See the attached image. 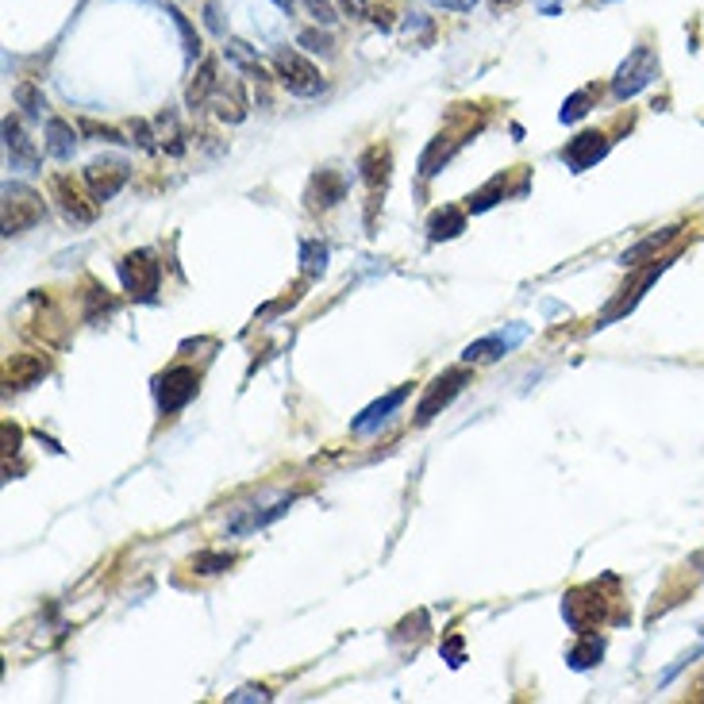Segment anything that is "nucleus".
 <instances>
[{"mask_svg":"<svg viewBox=\"0 0 704 704\" xmlns=\"http://www.w3.org/2000/svg\"><path fill=\"white\" fill-rule=\"evenodd\" d=\"M389 166H393V158L385 147H370V151L362 154V177H366V185L378 193L385 189V181H389Z\"/></svg>","mask_w":704,"mask_h":704,"instance_id":"nucleus-17","label":"nucleus"},{"mask_svg":"<svg viewBox=\"0 0 704 704\" xmlns=\"http://www.w3.org/2000/svg\"><path fill=\"white\" fill-rule=\"evenodd\" d=\"M116 312V301L108 297V289H101L97 281H89V293H85V320L97 324L101 316H112Z\"/></svg>","mask_w":704,"mask_h":704,"instance_id":"nucleus-21","label":"nucleus"},{"mask_svg":"<svg viewBox=\"0 0 704 704\" xmlns=\"http://www.w3.org/2000/svg\"><path fill=\"white\" fill-rule=\"evenodd\" d=\"M4 147H8V166L12 170H20V174H35L39 170V151L31 147V139L20 131V124L12 116L4 120Z\"/></svg>","mask_w":704,"mask_h":704,"instance_id":"nucleus-12","label":"nucleus"},{"mask_svg":"<svg viewBox=\"0 0 704 704\" xmlns=\"http://www.w3.org/2000/svg\"><path fill=\"white\" fill-rule=\"evenodd\" d=\"M43 197L31 193L27 185H8L4 189V235H24L27 227H35L43 220Z\"/></svg>","mask_w":704,"mask_h":704,"instance_id":"nucleus-4","label":"nucleus"},{"mask_svg":"<svg viewBox=\"0 0 704 704\" xmlns=\"http://www.w3.org/2000/svg\"><path fill=\"white\" fill-rule=\"evenodd\" d=\"M197 370H189V366H174V370H166V374H158L154 378V401L162 408V416H174L177 408H185V404L197 397Z\"/></svg>","mask_w":704,"mask_h":704,"instance_id":"nucleus-5","label":"nucleus"},{"mask_svg":"<svg viewBox=\"0 0 704 704\" xmlns=\"http://www.w3.org/2000/svg\"><path fill=\"white\" fill-rule=\"evenodd\" d=\"M335 4H339V12L351 16V20H370V16H374V4H370V0H335Z\"/></svg>","mask_w":704,"mask_h":704,"instance_id":"nucleus-31","label":"nucleus"},{"mask_svg":"<svg viewBox=\"0 0 704 704\" xmlns=\"http://www.w3.org/2000/svg\"><path fill=\"white\" fill-rule=\"evenodd\" d=\"M466 385H470V370H466V366L439 374V378L424 389V401L416 404V424H431V420H435V416H439V412H443V408H447Z\"/></svg>","mask_w":704,"mask_h":704,"instance_id":"nucleus-6","label":"nucleus"},{"mask_svg":"<svg viewBox=\"0 0 704 704\" xmlns=\"http://www.w3.org/2000/svg\"><path fill=\"white\" fill-rule=\"evenodd\" d=\"M231 566V554H197L193 558V570L197 574H224Z\"/></svg>","mask_w":704,"mask_h":704,"instance_id":"nucleus-28","label":"nucleus"},{"mask_svg":"<svg viewBox=\"0 0 704 704\" xmlns=\"http://www.w3.org/2000/svg\"><path fill=\"white\" fill-rule=\"evenodd\" d=\"M589 97H593V89H581V93H574L570 101L562 104V112H558V116H562V124H578L581 116L589 112V108H585V104H589Z\"/></svg>","mask_w":704,"mask_h":704,"instance_id":"nucleus-27","label":"nucleus"},{"mask_svg":"<svg viewBox=\"0 0 704 704\" xmlns=\"http://www.w3.org/2000/svg\"><path fill=\"white\" fill-rule=\"evenodd\" d=\"M435 8H443V12H474L478 8V0H428Z\"/></svg>","mask_w":704,"mask_h":704,"instance_id":"nucleus-33","label":"nucleus"},{"mask_svg":"<svg viewBox=\"0 0 704 704\" xmlns=\"http://www.w3.org/2000/svg\"><path fill=\"white\" fill-rule=\"evenodd\" d=\"M601 654H604V639H593V635H589L578 651H570V666H574V670H585V666H593Z\"/></svg>","mask_w":704,"mask_h":704,"instance_id":"nucleus-25","label":"nucleus"},{"mask_svg":"<svg viewBox=\"0 0 704 704\" xmlns=\"http://www.w3.org/2000/svg\"><path fill=\"white\" fill-rule=\"evenodd\" d=\"M593 4H604V0H593Z\"/></svg>","mask_w":704,"mask_h":704,"instance_id":"nucleus-39","label":"nucleus"},{"mask_svg":"<svg viewBox=\"0 0 704 704\" xmlns=\"http://www.w3.org/2000/svg\"><path fill=\"white\" fill-rule=\"evenodd\" d=\"M77 127H81L85 135H97L101 143H120V147H124V143H131V139H124V135H120L116 127H101V124H93V120H81Z\"/></svg>","mask_w":704,"mask_h":704,"instance_id":"nucleus-29","label":"nucleus"},{"mask_svg":"<svg viewBox=\"0 0 704 704\" xmlns=\"http://www.w3.org/2000/svg\"><path fill=\"white\" fill-rule=\"evenodd\" d=\"M212 108H216V116L227 120V124H239V120H247V101H243V93H239V85H231V93H227L224 85L212 93Z\"/></svg>","mask_w":704,"mask_h":704,"instance_id":"nucleus-16","label":"nucleus"},{"mask_svg":"<svg viewBox=\"0 0 704 704\" xmlns=\"http://www.w3.org/2000/svg\"><path fill=\"white\" fill-rule=\"evenodd\" d=\"M47 151H51L58 162H70V158H74V151H77L74 124H66V120L51 116V120H47Z\"/></svg>","mask_w":704,"mask_h":704,"instance_id":"nucleus-15","label":"nucleus"},{"mask_svg":"<svg viewBox=\"0 0 704 704\" xmlns=\"http://www.w3.org/2000/svg\"><path fill=\"white\" fill-rule=\"evenodd\" d=\"M170 16H174V24H177V31H181V39H185V51H189V58H197V54H201V39L193 35L189 20H185L181 12H174V8H170Z\"/></svg>","mask_w":704,"mask_h":704,"instance_id":"nucleus-30","label":"nucleus"},{"mask_svg":"<svg viewBox=\"0 0 704 704\" xmlns=\"http://www.w3.org/2000/svg\"><path fill=\"white\" fill-rule=\"evenodd\" d=\"M408 393H412V385H401V389H393L389 397H381V401L370 404V408H366V412H362V416H358V420L351 424L354 435H370V431H378L381 424L389 420V412H397V408H401Z\"/></svg>","mask_w":704,"mask_h":704,"instance_id":"nucleus-14","label":"nucleus"},{"mask_svg":"<svg viewBox=\"0 0 704 704\" xmlns=\"http://www.w3.org/2000/svg\"><path fill=\"white\" fill-rule=\"evenodd\" d=\"M274 70L293 97H320L324 93V77H320V70L304 54L281 47V51H274Z\"/></svg>","mask_w":704,"mask_h":704,"instance_id":"nucleus-2","label":"nucleus"},{"mask_svg":"<svg viewBox=\"0 0 704 704\" xmlns=\"http://www.w3.org/2000/svg\"><path fill=\"white\" fill-rule=\"evenodd\" d=\"M343 197H347V177L339 174V170H320V174H312L308 193H304L308 208H320V212L335 208Z\"/></svg>","mask_w":704,"mask_h":704,"instance_id":"nucleus-11","label":"nucleus"},{"mask_svg":"<svg viewBox=\"0 0 704 704\" xmlns=\"http://www.w3.org/2000/svg\"><path fill=\"white\" fill-rule=\"evenodd\" d=\"M220 89V77H216V62L212 58H204L197 77H193V85H189V104L193 108H204V104L212 101V93Z\"/></svg>","mask_w":704,"mask_h":704,"instance_id":"nucleus-18","label":"nucleus"},{"mask_svg":"<svg viewBox=\"0 0 704 704\" xmlns=\"http://www.w3.org/2000/svg\"><path fill=\"white\" fill-rule=\"evenodd\" d=\"M4 443H8V447H4V451H8V454H16V451H20V428H12V424H4Z\"/></svg>","mask_w":704,"mask_h":704,"instance_id":"nucleus-35","label":"nucleus"},{"mask_svg":"<svg viewBox=\"0 0 704 704\" xmlns=\"http://www.w3.org/2000/svg\"><path fill=\"white\" fill-rule=\"evenodd\" d=\"M120 281L124 289L131 293V301H158V281H162V266L154 262V254L135 251L120 258Z\"/></svg>","mask_w":704,"mask_h":704,"instance_id":"nucleus-3","label":"nucleus"},{"mask_svg":"<svg viewBox=\"0 0 704 704\" xmlns=\"http://www.w3.org/2000/svg\"><path fill=\"white\" fill-rule=\"evenodd\" d=\"M204 16H208V27H212L216 35H224V24H220V8H216V4H208V8H204Z\"/></svg>","mask_w":704,"mask_h":704,"instance_id":"nucleus-36","label":"nucleus"},{"mask_svg":"<svg viewBox=\"0 0 704 704\" xmlns=\"http://www.w3.org/2000/svg\"><path fill=\"white\" fill-rule=\"evenodd\" d=\"M131 177V166L120 162V158H104V162H93L85 170V189L93 193V201H112Z\"/></svg>","mask_w":704,"mask_h":704,"instance_id":"nucleus-8","label":"nucleus"},{"mask_svg":"<svg viewBox=\"0 0 704 704\" xmlns=\"http://www.w3.org/2000/svg\"><path fill=\"white\" fill-rule=\"evenodd\" d=\"M301 4H304V12H308V16H312V20H316L320 27L339 24V16H343L335 0H301Z\"/></svg>","mask_w":704,"mask_h":704,"instance_id":"nucleus-23","label":"nucleus"},{"mask_svg":"<svg viewBox=\"0 0 704 704\" xmlns=\"http://www.w3.org/2000/svg\"><path fill=\"white\" fill-rule=\"evenodd\" d=\"M370 20H374L381 31H389V27H393V12H389V8H374V16H370Z\"/></svg>","mask_w":704,"mask_h":704,"instance_id":"nucleus-37","label":"nucleus"},{"mask_svg":"<svg viewBox=\"0 0 704 704\" xmlns=\"http://www.w3.org/2000/svg\"><path fill=\"white\" fill-rule=\"evenodd\" d=\"M131 135H135V143H139L143 151H154V135L147 120H135V124H131Z\"/></svg>","mask_w":704,"mask_h":704,"instance_id":"nucleus-32","label":"nucleus"},{"mask_svg":"<svg viewBox=\"0 0 704 704\" xmlns=\"http://www.w3.org/2000/svg\"><path fill=\"white\" fill-rule=\"evenodd\" d=\"M289 504H293V497H289V501H277V504H270V508H266V512H254V516H247V520H235V524H231V535H247V531H258V528H266V524H274L277 516H285V512H289Z\"/></svg>","mask_w":704,"mask_h":704,"instance_id":"nucleus-20","label":"nucleus"},{"mask_svg":"<svg viewBox=\"0 0 704 704\" xmlns=\"http://www.w3.org/2000/svg\"><path fill=\"white\" fill-rule=\"evenodd\" d=\"M497 4H512V0H497Z\"/></svg>","mask_w":704,"mask_h":704,"instance_id":"nucleus-38","label":"nucleus"},{"mask_svg":"<svg viewBox=\"0 0 704 704\" xmlns=\"http://www.w3.org/2000/svg\"><path fill=\"white\" fill-rule=\"evenodd\" d=\"M12 97H16V104L24 108L27 116H43V108H47V101H43V93H39V89H35L31 81H24V85H16V93H12Z\"/></svg>","mask_w":704,"mask_h":704,"instance_id":"nucleus-24","label":"nucleus"},{"mask_svg":"<svg viewBox=\"0 0 704 704\" xmlns=\"http://www.w3.org/2000/svg\"><path fill=\"white\" fill-rule=\"evenodd\" d=\"M227 701H270V693H266L262 685H258V689H254V685H247V689H239V693H231Z\"/></svg>","mask_w":704,"mask_h":704,"instance_id":"nucleus-34","label":"nucleus"},{"mask_svg":"<svg viewBox=\"0 0 704 704\" xmlns=\"http://www.w3.org/2000/svg\"><path fill=\"white\" fill-rule=\"evenodd\" d=\"M47 370H51V362H47L43 354H16V358H8V366H4V385H8V389H27V385L47 378Z\"/></svg>","mask_w":704,"mask_h":704,"instance_id":"nucleus-13","label":"nucleus"},{"mask_svg":"<svg viewBox=\"0 0 704 704\" xmlns=\"http://www.w3.org/2000/svg\"><path fill=\"white\" fill-rule=\"evenodd\" d=\"M458 231H466V212H462V208H451V204H447V208H439L428 220V235L435 243H439V239H454Z\"/></svg>","mask_w":704,"mask_h":704,"instance_id":"nucleus-19","label":"nucleus"},{"mask_svg":"<svg viewBox=\"0 0 704 704\" xmlns=\"http://www.w3.org/2000/svg\"><path fill=\"white\" fill-rule=\"evenodd\" d=\"M658 77V51L654 47H635V51L620 62V70L612 77V97L616 101H631L635 93H643Z\"/></svg>","mask_w":704,"mask_h":704,"instance_id":"nucleus-1","label":"nucleus"},{"mask_svg":"<svg viewBox=\"0 0 704 704\" xmlns=\"http://www.w3.org/2000/svg\"><path fill=\"white\" fill-rule=\"evenodd\" d=\"M528 335V327L516 324L508 327V331H497V335H489V339H478V343H470L466 351H462V362L470 366V362H497L501 354H508L520 339Z\"/></svg>","mask_w":704,"mask_h":704,"instance_id":"nucleus-9","label":"nucleus"},{"mask_svg":"<svg viewBox=\"0 0 704 704\" xmlns=\"http://www.w3.org/2000/svg\"><path fill=\"white\" fill-rule=\"evenodd\" d=\"M301 266L308 277H320L327 270V247L324 243H312V239H304L301 243Z\"/></svg>","mask_w":704,"mask_h":704,"instance_id":"nucleus-22","label":"nucleus"},{"mask_svg":"<svg viewBox=\"0 0 704 704\" xmlns=\"http://www.w3.org/2000/svg\"><path fill=\"white\" fill-rule=\"evenodd\" d=\"M604 154H608V139H604L601 131H581L578 139H570V147L562 151V162L581 174V170H589V166H597Z\"/></svg>","mask_w":704,"mask_h":704,"instance_id":"nucleus-10","label":"nucleus"},{"mask_svg":"<svg viewBox=\"0 0 704 704\" xmlns=\"http://www.w3.org/2000/svg\"><path fill=\"white\" fill-rule=\"evenodd\" d=\"M297 43H301L304 51H312V54H335V43H331V35H327V31H316V27H312V31H301V35H297Z\"/></svg>","mask_w":704,"mask_h":704,"instance_id":"nucleus-26","label":"nucleus"},{"mask_svg":"<svg viewBox=\"0 0 704 704\" xmlns=\"http://www.w3.org/2000/svg\"><path fill=\"white\" fill-rule=\"evenodd\" d=\"M51 197L58 201L62 216H66L70 224H93V220H97V204L101 201H89V197H85V189H81L70 174H54L51 177Z\"/></svg>","mask_w":704,"mask_h":704,"instance_id":"nucleus-7","label":"nucleus"}]
</instances>
